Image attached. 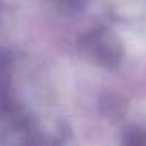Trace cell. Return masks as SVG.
Wrapping results in <instances>:
<instances>
[{"mask_svg": "<svg viewBox=\"0 0 146 146\" xmlns=\"http://www.w3.org/2000/svg\"><path fill=\"white\" fill-rule=\"evenodd\" d=\"M78 48L88 60L105 69L119 67L124 57L120 40L112 29L105 26L91 28L90 31L83 33L79 36Z\"/></svg>", "mask_w": 146, "mask_h": 146, "instance_id": "6da1fadb", "label": "cell"}, {"mask_svg": "<svg viewBox=\"0 0 146 146\" xmlns=\"http://www.w3.org/2000/svg\"><path fill=\"white\" fill-rule=\"evenodd\" d=\"M52 5H55L57 11L69 14V16H74L78 12H81L86 5V0H48Z\"/></svg>", "mask_w": 146, "mask_h": 146, "instance_id": "7a4b0ae2", "label": "cell"}, {"mask_svg": "<svg viewBox=\"0 0 146 146\" xmlns=\"http://www.w3.org/2000/svg\"><path fill=\"white\" fill-rule=\"evenodd\" d=\"M122 141L127 144H146V131L137 125H129L122 134Z\"/></svg>", "mask_w": 146, "mask_h": 146, "instance_id": "3957f363", "label": "cell"}, {"mask_svg": "<svg viewBox=\"0 0 146 146\" xmlns=\"http://www.w3.org/2000/svg\"><path fill=\"white\" fill-rule=\"evenodd\" d=\"M0 17H2V11H0Z\"/></svg>", "mask_w": 146, "mask_h": 146, "instance_id": "277c9868", "label": "cell"}]
</instances>
